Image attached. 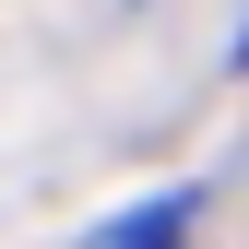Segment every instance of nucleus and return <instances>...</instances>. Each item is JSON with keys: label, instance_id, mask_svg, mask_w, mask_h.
Listing matches in <instances>:
<instances>
[{"label": "nucleus", "instance_id": "obj_1", "mask_svg": "<svg viewBox=\"0 0 249 249\" xmlns=\"http://www.w3.org/2000/svg\"><path fill=\"white\" fill-rule=\"evenodd\" d=\"M190 237H202V190H154L131 213H107L83 249H190Z\"/></svg>", "mask_w": 249, "mask_h": 249}, {"label": "nucleus", "instance_id": "obj_2", "mask_svg": "<svg viewBox=\"0 0 249 249\" xmlns=\"http://www.w3.org/2000/svg\"><path fill=\"white\" fill-rule=\"evenodd\" d=\"M237 59H249V0H237Z\"/></svg>", "mask_w": 249, "mask_h": 249}]
</instances>
